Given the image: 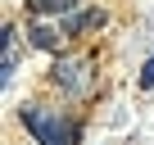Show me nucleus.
<instances>
[{
  "label": "nucleus",
  "instance_id": "nucleus-6",
  "mask_svg": "<svg viewBox=\"0 0 154 145\" xmlns=\"http://www.w3.org/2000/svg\"><path fill=\"white\" fill-rule=\"evenodd\" d=\"M140 86H154V54H149L145 68H140Z\"/></svg>",
  "mask_w": 154,
  "mask_h": 145
},
{
  "label": "nucleus",
  "instance_id": "nucleus-1",
  "mask_svg": "<svg viewBox=\"0 0 154 145\" xmlns=\"http://www.w3.org/2000/svg\"><path fill=\"white\" fill-rule=\"evenodd\" d=\"M23 127L36 136V145H77V127L59 113V109H45V104H23L18 109Z\"/></svg>",
  "mask_w": 154,
  "mask_h": 145
},
{
  "label": "nucleus",
  "instance_id": "nucleus-3",
  "mask_svg": "<svg viewBox=\"0 0 154 145\" xmlns=\"http://www.w3.org/2000/svg\"><path fill=\"white\" fill-rule=\"evenodd\" d=\"M0 68H5V72H0V77H14V68H18V32L14 27H5V63H0Z\"/></svg>",
  "mask_w": 154,
  "mask_h": 145
},
{
  "label": "nucleus",
  "instance_id": "nucleus-4",
  "mask_svg": "<svg viewBox=\"0 0 154 145\" xmlns=\"http://www.w3.org/2000/svg\"><path fill=\"white\" fill-rule=\"evenodd\" d=\"M32 5V14H68L77 0H27Z\"/></svg>",
  "mask_w": 154,
  "mask_h": 145
},
{
  "label": "nucleus",
  "instance_id": "nucleus-5",
  "mask_svg": "<svg viewBox=\"0 0 154 145\" xmlns=\"http://www.w3.org/2000/svg\"><path fill=\"white\" fill-rule=\"evenodd\" d=\"M32 45H41V50H59V36H54L50 27H32Z\"/></svg>",
  "mask_w": 154,
  "mask_h": 145
},
{
  "label": "nucleus",
  "instance_id": "nucleus-2",
  "mask_svg": "<svg viewBox=\"0 0 154 145\" xmlns=\"http://www.w3.org/2000/svg\"><path fill=\"white\" fill-rule=\"evenodd\" d=\"M86 59H68V63H59L54 68V82L59 86H68V91H86Z\"/></svg>",
  "mask_w": 154,
  "mask_h": 145
}]
</instances>
